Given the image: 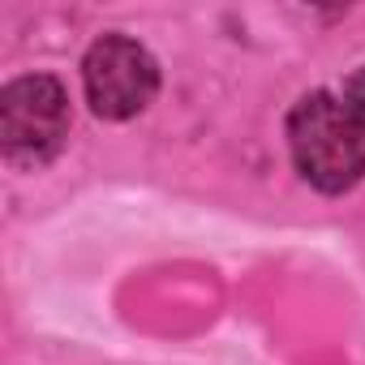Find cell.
Returning a JSON list of instances; mask_svg holds the SVG:
<instances>
[{"label": "cell", "instance_id": "cell-1", "mask_svg": "<svg viewBox=\"0 0 365 365\" xmlns=\"http://www.w3.org/2000/svg\"><path fill=\"white\" fill-rule=\"evenodd\" d=\"M288 146L301 176L322 194H344L365 176V120L344 95H305L288 116Z\"/></svg>", "mask_w": 365, "mask_h": 365}, {"label": "cell", "instance_id": "cell-2", "mask_svg": "<svg viewBox=\"0 0 365 365\" xmlns=\"http://www.w3.org/2000/svg\"><path fill=\"white\" fill-rule=\"evenodd\" d=\"M69 133V99L65 86L48 73H31L5 86L0 95V146L18 168L48 163Z\"/></svg>", "mask_w": 365, "mask_h": 365}, {"label": "cell", "instance_id": "cell-3", "mask_svg": "<svg viewBox=\"0 0 365 365\" xmlns=\"http://www.w3.org/2000/svg\"><path fill=\"white\" fill-rule=\"evenodd\" d=\"M82 82H86L91 108L103 120H129L155 99L159 65H155V56L142 43H133L125 35H108V39H99L86 52Z\"/></svg>", "mask_w": 365, "mask_h": 365}, {"label": "cell", "instance_id": "cell-4", "mask_svg": "<svg viewBox=\"0 0 365 365\" xmlns=\"http://www.w3.org/2000/svg\"><path fill=\"white\" fill-rule=\"evenodd\" d=\"M344 103H348V108L365 120V65L348 78V86H344Z\"/></svg>", "mask_w": 365, "mask_h": 365}]
</instances>
